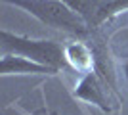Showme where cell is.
Here are the masks:
<instances>
[{
  "instance_id": "8992f818",
  "label": "cell",
  "mask_w": 128,
  "mask_h": 115,
  "mask_svg": "<svg viewBox=\"0 0 128 115\" xmlns=\"http://www.w3.org/2000/svg\"><path fill=\"white\" fill-rule=\"evenodd\" d=\"M124 12H128V0H109V2L102 4L94 12V16L88 19V27L98 29L100 25L109 21L111 17L118 16V14H124Z\"/></svg>"
},
{
  "instance_id": "5b68a950",
  "label": "cell",
  "mask_w": 128,
  "mask_h": 115,
  "mask_svg": "<svg viewBox=\"0 0 128 115\" xmlns=\"http://www.w3.org/2000/svg\"><path fill=\"white\" fill-rule=\"evenodd\" d=\"M63 56L65 63L80 75H86L96 69V56H94L92 48L86 46L84 42H78V40L67 42L63 46Z\"/></svg>"
},
{
  "instance_id": "6da1fadb",
  "label": "cell",
  "mask_w": 128,
  "mask_h": 115,
  "mask_svg": "<svg viewBox=\"0 0 128 115\" xmlns=\"http://www.w3.org/2000/svg\"><path fill=\"white\" fill-rule=\"evenodd\" d=\"M2 2L27 12L29 16L36 17L42 25L61 33L84 37L90 31L84 17L63 0H2Z\"/></svg>"
},
{
  "instance_id": "52a82bcc",
  "label": "cell",
  "mask_w": 128,
  "mask_h": 115,
  "mask_svg": "<svg viewBox=\"0 0 128 115\" xmlns=\"http://www.w3.org/2000/svg\"><path fill=\"white\" fill-rule=\"evenodd\" d=\"M122 73H124V79H126V82H128V58L124 60V63H122Z\"/></svg>"
},
{
  "instance_id": "7a4b0ae2",
  "label": "cell",
  "mask_w": 128,
  "mask_h": 115,
  "mask_svg": "<svg viewBox=\"0 0 128 115\" xmlns=\"http://www.w3.org/2000/svg\"><path fill=\"white\" fill-rule=\"evenodd\" d=\"M0 50H2V54L25 56L29 60H34L54 69L56 73L67 65L63 56V46H59L56 40H50V38H31L25 35L12 33L8 29H2L0 31Z\"/></svg>"
},
{
  "instance_id": "ba28073f",
  "label": "cell",
  "mask_w": 128,
  "mask_h": 115,
  "mask_svg": "<svg viewBox=\"0 0 128 115\" xmlns=\"http://www.w3.org/2000/svg\"><path fill=\"white\" fill-rule=\"evenodd\" d=\"M63 2H67V4H69V6L73 4V0H63Z\"/></svg>"
},
{
  "instance_id": "3957f363",
  "label": "cell",
  "mask_w": 128,
  "mask_h": 115,
  "mask_svg": "<svg viewBox=\"0 0 128 115\" xmlns=\"http://www.w3.org/2000/svg\"><path fill=\"white\" fill-rule=\"evenodd\" d=\"M73 94H75V98L82 100V102H86V104H90V105H96V107H100L105 113L111 109L109 92H107L103 77L100 75L98 69H94V71L80 77V81L76 82Z\"/></svg>"
},
{
  "instance_id": "277c9868",
  "label": "cell",
  "mask_w": 128,
  "mask_h": 115,
  "mask_svg": "<svg viewBox=\"0 0 128 115\" xmlns=\"http://www.w3.org/2000/svg\"><path fill=\"white\" fill-rule=\"evenodd\" d=\"M0 73L2 75H54V69L42 65L34 60L17 54H2L0 58Z\"/></svg>"
}]
</instances>
